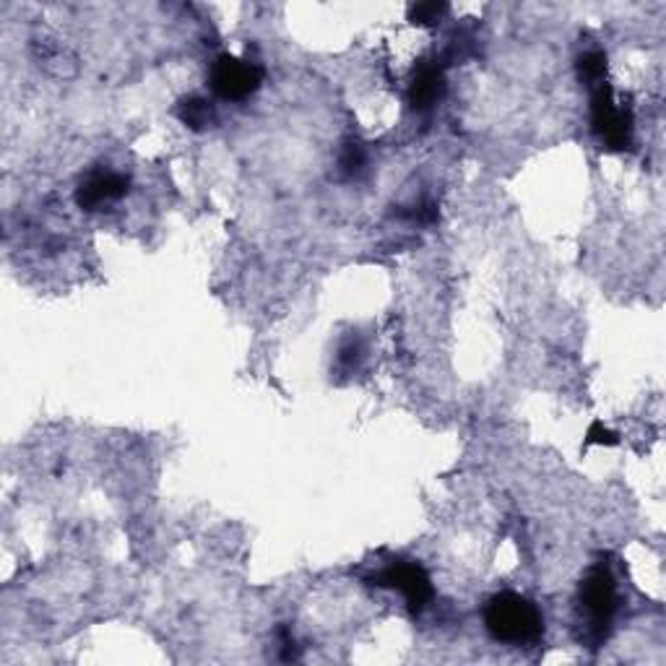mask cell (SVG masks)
Returning <instances> with one entry per match:
<instances>
[{
    "mask_svg": "<svg viewBox=\"0 0 666 666\" xmlns=\"http://www.w3.org/2000/svg\"><path fill=\"white\" fill-rule=\"evenodd\" d=\"M615 443H617V435L609 433L602 423L592 425V430L586 435V446H615Z\"/></svg>",
    "mask_w": 666,
    "mask_h": 666,
    "instance_id": "obj_12",
    "label": "cell"
},
{
    "mask_svg": "<svg viewBox=\"0 0 666 666\" xmlns=\"http://www.w3.org/2000/svg\"><path fill=\"white\" fill-rule=\"evenodd\" d=\"M178 118L182 126H188L190 130H196V133H201V130L211 128L213 122H217V110H213L209 99L193 95V97H186L178 105Z\"/></svg>",
    "mask_w": 666,
    "mask_h": 666,
    "instance_id": "obj_8",
    "label": "cell"
},
{
    "mask_svg": "<svg viewBox=\"0 0 666 666\" xmlns=\"http://www.w3.org/2000/svg\"><path fill=\"white\" fill-rule=\"evenodd\" d=\"M617 615V584L607 565H596L586 573L578 592L580 643L599 648L609 638Z\"/></svg>",
    "mask_w": 666,
    "mask_h": 666,
    "instance_id": "obj_1",
    "label": "cell"
},
{
    "mask_svg": "<svg viewBox=\"0 0 666 666\" xmlns=\"http://www.w3.org/2000/svg\"><path fill=\"white\" fill-rule=\"evenodd\" d=\"M128 188H130V180L126 175L97 170L91 172L89 178H83L81 186L76 188V203H79L83 211H99L105 209V206L126 198Z\"/></svg>",
    "mask_w": 666,
    "mask_h": 666,
    "instance_id": "obj_6",
    "label": "cell"
},
{
    "mask_svg": "<svg viewBox=\"0 0 666 666\" xmlns=\"http://www.w3.org/2000/svg\"><path fill=\"white\" fill-rule=\"evenodd\" d=\"M365 165H367L365 149L359 147V143H347V147H344V151H341V157H339V170H341L344 178H349V180L359 178V175L365 172Z\"/></svg>",
    "mask_w": 666,
    "mask_h": 666,
    "instance_id": "obj_10",
    "label": "cell"
},
{
    "mask_svg": "<svg viewBox=\"0 0 666 666\" xmlns=\"http://www.w3.org/2000/svg\"><path fill=\"white\" fill-rule=\"evenodd\" d=\"M485 625L495 640L510 643V646H528L545 635V617L537 604L513 592L495 594L487 602Z\"/></svg>",
    "mask_w": 666,
    "mask_h": 666,
    "instance_id": "obj_2",
    "label": "cell"
},
{
    "mask_svg": "<svg viewBox=\"0 0 666 666\" xmlns=\"http://www.w3.org/2000/svg\"><path fill=\"white\" fill-rule=\"evenodd\" d=\"M578 73L592 89L599 87V83L607 79V56H604L602 50L584 52V56L578 58Z\"/></svg>",
    "mask_w": 666,
    "mask_h": 666,
    "instance_id": "obj_9",
    "label": "cell"
},
{
    "mask_svg": "<svg viewBox=\"0 0 666 666\" xmlns=\"http://www.w3.org/2000/svg\"><path fill=\"white\" fill-rule=\"evenodd\" d=\"M372 586H382V588H396L398 594L404 596L409 604V609L423 612L427 604L433 602V580L427 576V570L423 565L409 563V560H390L386 568L375 573L370 578Z\"/></svg>",
    "mask_w": 666,
    "mask_h": 666,
    "instance_id": "obj_5",
    "label": "cell"
},
{
    "mask_svg": "<svg viewBox=\"0 0 666 666\" xmlns=\"http://www.w3.org/2000/svg\"><path fill=\"white\" fill-rule=\"evenodd\" d=\"M260 83H264V68L256 60H245L225 52L211 63L209 87L225 102H242V99L256 95Z\"/></svg>",
    "mask_w": 666,
    "mask_h": 666,
    "instance_id": "obj_4",
    "label": "cell"
},
{
    "mask_svg": "<svg viewBox=\"0 0 666 666\" xmlns=\"http://www.w3.org/2000/svg\"><path fill=\"white\" fill-rule=\"evenodd\" d=\"M448 13V3H417L409 9V21L417 27H435L440 24Z\"/></svg>",
    "mask_w": 666,
    "mask_h": 666,
    "instance_id": "obj_11",
    "label": "cell"
},
{
    "mask_svg": "<svg viewBox=\"0 0 666 666\" xmlns=\"http://www.w3.org/2000/svg\"><path fill=\"white\" fill-rule=\"evenodd\" d=\"M443 95H446V76H443V68L433 63V60H423L409 83L411 110L430 112L433 107L440 102Z\"/></svg>",
    "mask_w": 666,
    "mask_h": 666,
    "instance_id": "obj_7",
    "label": "cell"
},
{
    "mask_svg": "<svg viewBox=\"0 0 666 666\" xmlns=\"http://www.w3.org/2000/svg\"><path fill=\"white\" fill-rule=\"evenodd\" d=\"M592 128L609 149L623 151L633 147V112L630 107L617 102L607 81L594 87Z\"/></svg>",
    "mask_w": 666,
    "mask_h": 666,
    "instance_id": "obj_3",
    "label": "cell"
}]
</instances>
